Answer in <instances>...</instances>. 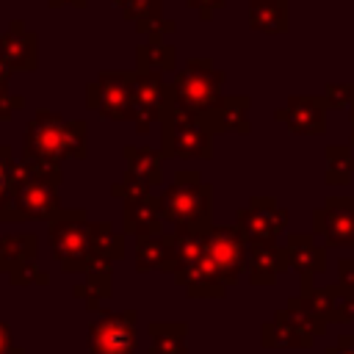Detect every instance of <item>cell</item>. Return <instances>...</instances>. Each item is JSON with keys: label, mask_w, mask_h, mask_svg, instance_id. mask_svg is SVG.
Instances as JSON below:
<instances>
[{"label": "cell", "mask_w": 354, "mask_h": 354, "mask_svg": "<svg viewBox=\"0 0 354 354\" xmlns=\"http://www.w3.org/2000/svg\"><path fill=\"white\" fill-rule=\"evenodd\" d=\"M221 83L224 72L213 69L210 58H191L166 86V105L205 119L224 102Z\"/></svg>", "instance_id": "obj_3"}, {"label": "cell", "mask_w": 354, "mask_h": 354, "mask_svg": "<svg viewBox=\"0 0 354 354\" xmlns=\"http://www.w3.org/2000/svg\"><path fill=\"white\" fill-rule=\"evenodd\" d=\"M329 166H326V183L337 185V183H348L354 174V155L348 152V147H329Z\"/></svg>", "instance_id": "obj_25"}, {"label": "cell", "mask_w": 354, "mask_h": 354, "mask_svg": "<svg viewBox=\"0 0 354 354\" xmlns=\"http://www.w3.org/2000/svg\"><path fill=\"white\" fill-rule=\"evenodd\" d=\"M0 61L14 72L36 69V33L25 28L22 19H11L8 30L0 36Z\"/></svg>", "instance_id": "obj_13"}, {"label": "cell", "mask_w": 354, "mask_h": 354, "mask_svg": "<svg viewBox=\"0 0 354 354\" xmlns=\"http://www.w3.org/2000/svg\"><path fill=\"white\" fill-rule=\"evenodd\" d=\"M86 152V124L61 119L53 111L39 108L25 133V155L39 163L55 166L61 158H83Z\"/></svg>", "instance_id": "obj_2"}, {"label": "cell", "mask_w": 354, "mask_h": 354, "mask_svg": "<svg viewBox=\"0 0 354 354\" xmlns=\"http://www.w3.org/2000/svg\"><path fill=\"white\" fill-rule=\"evenodd\" d=\"M136 260H138V271H149V268H166L169 266V246L163 235H149L138 241L136 249Z\"/></svg>", "instance_id": "obj_24"}, {"label": "cell", "mask_w": 354, "mask_h": 354, "mask_svg": "<svg viewBox=\"0 0 354 354\" xmlns=\"http://www.w3.org/2000/svg\"><path fill=\"white\" fill-rule=\"evenodd\" d=\"M3 354H22V351H17V348H6Z\"/></svg>", "instance_id": "obj_35"}, {"label": "cell", "mask_w": 354, "mask_h": 354, "mask_svg": "<svg viewBox=\"0 0 354 354\" xmlns=\"http://www.w3.org/2000/svg\"><path fill=\"white\" fill-rule=\"evenodd\" d=\"M88 0H47L50 8H61V6H75V8H83Z\"/></svg>", "instance_id": "obj_33"}, {"label": "cell", "mask_w": 354, "mask_h": 354, "mask_svg": "<svg viewBox=\"0 0 354 354\" xmlns=\"http://www.w3.org/2000/svg\"><path fill=\"white\" fill-rule=\"evenodd\" d=\"M6 348H11V346H8V326L0 321V354H3Z\"/></svg>", "instance_id": "obj_34"}, {"label": "cell", "mask_w": 354, "mask_h": 354, "mask_svg": "<svg viewBox=\"0 0 354 354\" xmlns=\"http://www.w3.org/2000/svg\"><path fill=\"white\" fill-rule=\"evenodd\" d=\"M36 238L33 235H8L0 241V268L3 271H11V268H19L22 260L30 263L33 254H36Z\"/></svg>", "instance_id": "obj_20"}, {"label": "cell", "mask_w": 354, "mask_h": 354, "mask_svg": "<svg viewBox=\"0 0 354 354\" xmlns=\"http://www.w3.org/2000/svg\"><path fill=\"white\" fill-rule=\"evenodd\" d=\"M285 221L288 213L279 210L271 199H252V205L238 213V227L249 243H274V238L285 230Z\"/></svg>", "instance_id": "obj_11"}, {"label": "cell", "mask_w": 354, "mask_h": 354, "mask_svg": "<svg viewBox=\"0 0 354 354\" xmlns=\"http://www.w3.org/2000/svg\"><path fill=\"white\" fill-rule=\"evenodd\" d=\"M163 207L160 199H152L147 194H130L127 207H124V227L127 232H136L138 238L160 235V221H163Z\"/></svg>", "instance_id": "obj_14"}, {"label": "cell", "mask_w": 354, "mask_h": 354, "mask_svg": "<svg viewBox=\"0 0 354 354\" xmlns=\"http://www.w3.org/2000/svg\"><path fill=\"white\" fill-rule=\"evenodd\" d=\"M136 30L138 33H147L152 44H163V33H171L174 30V22L160 17V19H147V22H136Z\"/></svg>", "instance_id": "obj_28"}, {"label": "cell", "mask_w": 354, "mask_h": 354, "mask_svg": "<svg viewBox=\"0 0 354 354\" xmlns=\"http://www.w3.org/2000/svg\"><path fill=\"white\" fill-rule=\"evenodd\" d=\"M14 174H17V166H14L11 149L6 144H0V218L6 216V207H8V199H11Z\"/></svg>", "instance_id": "obj_27"}, {"label": "cell", "mask_w": 354, "mask_h": 354, "mask_svg": "<svg viewBox=\"0 0 354 354\" xmlns=\"http://www.w3.org/2000/svg\"><path fill=\"white\" fill-rule=\"evenodd\" d=\"M293 133H304V136H315L324 130V105L313 97H299L290 100L288 108H282L277 113Z\"/></svg>", "instance_id": "obj_18"}, {"label": "cell", "mask_w": 354, "mask_h": 354, "mask_svg": "<svg viewBox=\"0 0 354 354\" xmlns=\"http://www.w3.org/2000/svg\"><path fill=\"white\" fill-rule=\"evenodd\" d=\"M19 105H25V100L22 97H11L8 88H6V83L0 80V119H8L11 111L19 108Z\"/></svg>", "instance_id": "obj_29"}, {"label": "cell", "mask_w": 354, "mask_h": 354, "mask_svg": "<svg viewBox=\"0 0 354 354\" xmlns=\"http://www.w3.org/2000/svg\"><path fill=\"white\" fill-rule=\"evenodd\" d=\"M152 335V351L149 354H185L183 337H185V326L183 324H152L149 326Z\"/></svg>", "instance_id": "obj_23"}, {"label": "cell", "mask_w": 354, "mask_h": 354, "mask_svg": "<svg viewBox=\"0 0 354 354\" xmlns=\"http://www.w3.org/2000/svg\"><path fill=\"white\" fill-rule=\"evenodd\" d=\"M133 72H100L86 88V102L105 119H130Z\"/></svg>", "instance_id": "obj_7"}, {"label": "cell", "mask_w": 354, "mask_h": 354, "mask_svg": "<svg viewBox=\"0 0 354 354\" xmlns=\"http://www.w3.org/2000/svg\"><path fill=\"white\" fill-rule=\"evenodd\" d=\"M136 55H138V66H136V69L158 72V75H163V72H171V69H174V47H171V44H166V41H163V44H152V41L138 44Z\"/></svg>", "instance_id": "obj_22"}, {"label": "cell", "mask_w": 354, "mask_h": 354, "mask_svg": "<svg viewBox=\"0 0 354 354\" xmlns=\"http://www.w3.org/2000/svg\"><path fill=\"white\" fill-rule=\"evenodd\" d=\"M185 3H188L191 8H196L202 19H210V17H213V11L224 6V0H185Z\"/></svg>", "instance_id": "obj_30"}, {"label": "cell", "mask_w": 354, "mask_h": 354, "mask_svg": "<svg viewBox=\"0 0 354 354\" xmlns=\"http://www.w3.org/2000/svg\"><path fill=\"white\" fill-rule=\"evenodd\" d=\"M91 354H136V313L105 315L91 326Z\"/></svg>", "instance_id": "obj_10"}, {"label": "cell", "mask_w": 354, "mask_h": 354, "mask_svg": "<svg viewBox=\"0 0 354 354\" xmlns=\"http://www.w3.org/2000/svg\"><path fill=\"white\" fill-rule=\"evenodd\" d=\"M340 279L346 290H354V260H340Z\"/></svg>", "instance_id": "obj_31"}, {"label": "cell", "mask_w": 354, "mask_h": 354, "mask_svg": "<svg viewBox=\"0 0 354 354\" xmlns=\"http://www.w3.org/2000/svg\"><path fill=\"white\" fill-rule=\"evenodd\" d=\"M124 155H127V163H130V169L124 174L127 177L124 183L133 188L130 194H147L149 185L160 183V152L147 149V147H138V149L127 147Z\"/></svg>", "instance_id": "obj_15"}, {"label": "cell", "mask_w": 354, "mask_h": 354, "mask_svg": "<svg viewBox=\"0 0 354 354\" xmlns=\"http://www.w3.org/2000/svg\"><path fill=\"white\" fill-rule=\"evenodd\" d=\"M246 108H249L246 97H227L210 116H205V124L210 130H241V133H246L249 130Z\"/></svg>", "instance_id": "obj_19"}, {"label": "cell", "mask_w": 354, "mask_h": 354, "mask_svg": "<svg viewBox=\"0 0 354 354\" xmlns=\"http://www.w3.org/2000/svg\"><path fill=\"white\" fill-rule=\"evenodd\" d=\"M252 28L266 30V33H277L285 28L288 17H285V3L282 0H252V14H249Z\"/></svg>", "instance_id": "obj_21"}, {"label": "cell", "mask_w": 354, "mask_h": 354, "mask_svg": "<svg viewBox=\"0 0 354 354\" xmlns=\"http://www.w3.org/2000/svg\"><path fill=\"white\" fill-rule=\"evenodd\" d=\"M288 266H293L301 279H304V290L310 288V277L324 271V249L321 243H315L313 235H290L288 238Z\"/></svg>", "instance_id": "obj_16"}, {"label": "cell", "mask_w": 354, "mask_h": 354, "mask_svg": "<svg viewBox=\"0 0 354 354\" xmlns=\"http://www.w3.org/2000/svg\"><path fill=\"white\" fill-rule=\"evenodd\" d=\"M163 155L171 158H210V127L202 116L163 105Z\"/></svg>", "instance_id": "obj_6"}, {"label": "cell", "mask_w": 354, "mask_h": 354, "mask_svg": "<svg viewBox=\"0 0 354 354\" xmlns=\"http://www.w3.org/2000/svg\"><path fill=\"white\" fill-rule=\"evenodd\" d=\"M315 235L329 246H354V202L329 196L324 210H315Z\"/></svg>", "instance_id": "obj_12"}, {"label": "cell", "mask_w": 354, "mask_h": 354, "mask_svg": "<svg viewBox=\"0 0 354 354\" xmlns=\"http://www.w3.org/2000/svg\"><path fill=\"white\" fill-rule=\"evenodd\" d=\"M55 185H58L55 166L39 160H28L25 166H17L11 199L3 218H53V213L58 210Z\"/></svg>", "instance_id": "obj_4"}, {"label": "cell", "mask_w": 354, "mask_h": 354, "mask_svg": "<svg viewBox=\"0 0 354 354\" xmlns=\"http://www.w3.org/2000/svg\"><path fill=\"white\" fill-rule=\"evenodd\" d=\"M50 243L55 260L64 266V271L86 268L94 260H108L111 246H119V238L105 224H88L80 210L61 213L50 224Z\"/></svg>", "instance_id": "obj_1"}, {"label": "cell", "mask_w": 354, "mask_h": 354, "mask_svg": "<svg viewBox=\"0 0 354 354\" xmlns=\"http://www.w3.org/2000/svg\"><path fill=\"white\" fill-rule=\"evenodd\" d=\"M351 141H354V113H351Z\"/></svg>", "instance_id": "obj_36"}, {"label": "cell", "mask_w": 354, "mask_h": 354, "mask_svg": "<svg viewBox=\"0 0 354 354\" xmlns=\"http://www.w3.org/2000/svg\"><path fill=\"white\" fill-rule=\"evenodd\" d=\"M166 221L177 232H207L210 230V185L199 180L196 171L174 174V183L160 196Z\"/></svg>", "instance_id": "obj_5"}, {"label": "cell", "mask_w": 354, "mask_h": 354, "mask_svg": "<svg viewBox=\"0 0 354 354\" xmlns=\"http://www.w3.org/2000/svg\"><path fill=\"white\" fill-rule=\"evenodd\" d=\"M207 254L227 285H232L246 268V235L241 227H210L207 230Z\"/></svg>", "instance_id": "obj_8"}, {"label": "cell", "mask_w": 354, "mask_h": 354, "mask_svg": "<svg viewBox=\"0 0 354 354\" xmlns=\"http://www.w3.org/2000/svg\"><path fill=\"white\" fill-rule=\"evenodd\" d=\"M166 105V83L158 72H133V88H130V119L136 122L138 133H147L155 119H160Z\"/></svg>", "instance_id": "obj_9"}, {"label": "cell", "mask_w": 354, "mask_h": 354, "mask_svg": "<svg viewBox=\"0 0 354 354\" xmlns=\"http://www.w3.org/2000/svg\"><path fill=\"white\" fill-rule=\"evenodd\" d=\"M249 277L257 285H268L277 279L279 271H285L288 266V252L285 246H274V243H252L249 249Z\"/></svg>", "instance_id": "obj_17"}, {"label": "cell", "mask_w": 354, "mask_h": 354, "mask_svg": "<svg viewBox=\"0 0 354 354\" xmlns=\"http://www.w3.org/2000/svg\"><path fill=\"white\" fill-rule=\"evenodd\" d=\"M113 6L122 11L124 19L147 22V19H160L163 17V0H113Z\"/></svg>", "instance_id": "obj_26"}, {"label": "cell", "mask_w": 354, "mask_h": 354, "mask_svg": "<svg viewBox=\"0 0 354 354\" xmlns=\"http://www.w3.org/2000/svg\"><path fill=\"white\" fill-rule=\"evenodd\" d=\"M326 354H354V337H340V343L329 348Z\"/></svg>", "instance_id": "obj_32"}]
</instances>
